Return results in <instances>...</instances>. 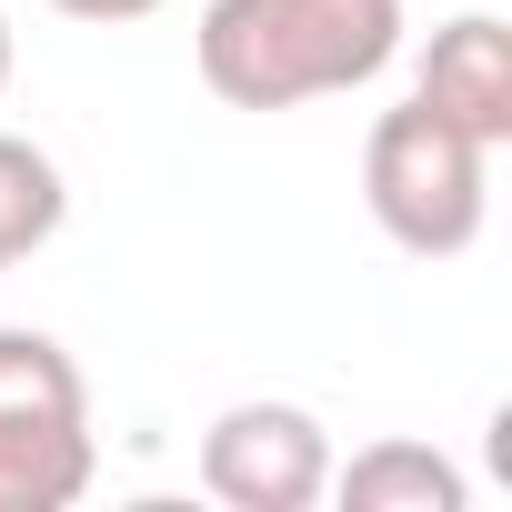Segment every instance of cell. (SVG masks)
I'll return each instance as SVG.
<instances>
[{
    "label": "cell",
    "mask_w": 512,
    "mask_h": 512,
    "mask_svg": "<svg viewBox=\"0 0 512 512\" xmlns=\"http://www.w3.org/2000/svg\"><path fill=\"white\" fill-rule=\"evenodd\" d=\"M402 51V0H211L191 61L231 111H302L382 81Z\"/></svg>",
    "instance_id": "6da1fadb"
},
{
    "label": "cell",
    "mask_w": 512,
    "mask_h": 512,
    "mask_svg": "<svg viewBox=\"0 0 512 512\" xmlns=\"http://www.w3.org/2000/svg\"><path fill=\"white\" fill-rule=\"evenodd\" d=\"M362 201H372V221H382L402 251L452 262V251L482 241V211H492V151H482L472 131H452L442 111L402 101V111H382L372 141H362Z\"/></svg>",
    "instance_id": "7a4b0ae2"
},
{
    "label": "cell",
    "mask_w": 512,
    "mask_h": 512,
    "mask_svg": "<svg viewBox=\"0 0 512 512\" xmlns=\"http://www.w3.org/2000/svg\"><path fill=\"white\" fill-rule=\"evenodd\" d=\"M91 392L51 332H0V512H61L91 492Z\"/></svg>",
    "instance_id": "3957f363"
},
{
    "label": "cell",
    "mask_w": 512,
    "mask_h": 512,
    "mask_svg": "<svg viewBox=\"0 0 512 512\" xmlns=\"http://www.w3.org/2000/svg\"><path fill=\"white\" fill-rule=\"evenodd\" d=\"M332 482V432L302 402H231L201 432V492L231 512H312Z\"/></svg>",
    "instance_id": "277c9868"
},
{
    "label": "cell",
    "mask_w": 512,
    "mask_h": 512,
    "mask_svg": "<svg viewBox=\"0 0 512 512\" xmlns=\"http://www.w3.org/2000/svg\"><path fill=\"white\" fill-rule=\"evenodd\" d=\"M412 101L442 111L452 131H472L482 151L512 141V31L492 11H462L432 31V51L412 61Z\"/></svg>",
    "instance_id": "5b68a950"
},
{
    "label": "cell",
    "mask_w": 512,
    "mask_h": 512,
    "mask_svg": "<svg viewBox=\"0 0 512 512\" xmlns=\"http://www.w3.org/2000/svg\"><path fill=\"white\" fill-rule=\"evenodd\" d=\"M322 492H332L342 512H462V502H472V482H462L432 442H372V452L332 462Z\"/></svg>",
    "instance_id": "8992f818"
},
{
    "label": "cell",
    "mask_w": 512,
    "mask_h": 512,
    "mask_svg": "<svg viewBox=\"0 0 512 512\" xmlns=\"http://www.w3.org/2000/svg\"><path fill=\"white\" fill-rule=\"evenodd\" d=\"M71 221V191H61V161L21 131H0V262H21L41 251L51 231Z\"/></svg>",
    "instance_id": "52a82bcc"
},
{
    "label": "cell",
    "mask_w": 512,
    "mask_h": 512,
    "mask_svg": "<svg viewBox=\"0 0 512 512\" xmlns=\"http://www.w3.org/2000/svg\"><path fill=\"white\" fill-rule=\"evenodd\" d=\"M51 11H61V21H101V31H111V21H151L161 0H51Z\"/></svg>",
    "instance_id": "ba28073f"
},
{
    "label": "cell",
    "mask_w": 512,
    "mask_h": 512,
    "mask_svg": "<svg viewBox=\"0 0 512 512\" xmlns=\"http://www.w3.org/2000/svg\"><path fill=\"white\" fill-rule=\"evenodd\" d=\"M0 91H11V11H0Z\"/></svg>",
    "instance_id": "9c48e42d"
},
{
    "label": "cell",
    "mask_w": 512,
    "mask_h": 512,
    "mask_svg": "<svg viewBox=\"0 0 512 512\" xmlns=\"http://www.w3.org/2000/svg\"><path fill=\"white\" fill-rule=\"evenodd\" d=\"M0 272H11V262H0Z\"/></svg>",
    "instance_id": "30bf717a"
}]
</instances>
